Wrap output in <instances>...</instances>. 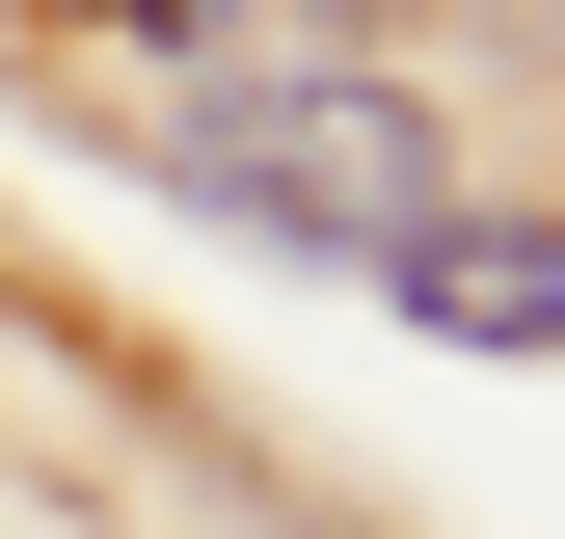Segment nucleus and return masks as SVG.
<instances>
[{"instance_id": "f257e3e1", "label": "nucleus", "mask_w": 565, "mask_h": 539, "mask_svg": "<svg viewBox=\"0 0 565 539\" xmlns=\"http://www.w3.org/2000/svg\"><path fill=\"white\" fill-rule=\"evenodd\" d=\"M189 189H243V216H297V243H404L431 216V162H404L377 82H189Z\"/></svg>"}, {"instance_id": "f03ea898", "label": "nucleus", "mask_w": 565, "mask_h": 539, "mask_svg": "<svg viewBox=\"0 0 565 539\" xmlns=\"http://www.w3.org/2000/svg\"><path fill=\"white\" fill-rule=\"evenodd\" d=\"M377 270L458 324V351H565V243H512V216H404Z\"/></svg>"}]
</instances>
